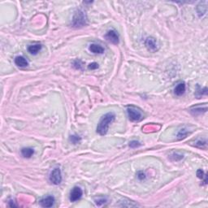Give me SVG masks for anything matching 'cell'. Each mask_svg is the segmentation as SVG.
I'll return each instance as SVG.
<instances>
[{"mask_svg": "<svg viewBox=\"0 0 208 208\" xmlns=\"http://www.w3.org/2000/svg\"><path fill=\"white\" fill-rule=\"evenodd\" d=\"M55 203V198L51 195L45 197L39 201L40 206L42 207H51Z\"/></svg>", "mask_w": 208, "mask_h": 208, "instance_id": "8", "label": "cell"}, {"mask_svg": "<svg viewBox=\"0 0 208 208\" xmlns=\"http://www.w3.org/2000/svg\"><path fill=\"white\" fill-rule=\"evenodd\" d=\"M185 92V82H180L177 85V86L174 89L175 95L177 96H181L184 95Z\"/></svg>", "mask_w": 208, "mask_h": 208, "instance_id": "10", "label": "cell"}, {"mask_svg": "<svg viewBox=\"0 0 208 208\" xmlns=\"http://www.w3.org/2000/svg\"><path fill=\"white\" fill-rule=\"evenodd\" d=\"M81 61L80 60H77V61H75L74 62V66H75V68H78V69H80L81 68V65L80 63Z\"/></svg>", "mask_w": 208, "mask_h": 208, "instance_id": "22", "label": "cell"}, {"mask_svg": "<svg viewBox=\"0 0 208 208\" xmlns=\"http://www.w3.org/2000/svg\"><path fill=\"white\" fill-rule=\"evenodd\" d=\"M88 68H89V69H91V70H95V69H97L99 68V64L97 63H90Z\"/></svg>", "mask_w": 208, "mask_h": 208, "instance_id": "21", "label": "cell"}, {"mask_svg": "<svg viewBox=\"0 0 208 208\" xmlns=\"http://www.w3.org/2000/svg\"><path fill=\"white\" fill-rule=\"evenodd\" d=\"M41 44H34V45H30L28 47V51L31 55H37L39 51H41Z\"/></svg>", "mask_w": 208, "mask_h": 208, "instance_id": "14", "label": "cell"}, {"mask_svg": "<svg viewBox=\"0 0 208 208\" xmlns=\"http://www.w3.org/2000/svg\"><path fill=\"white\" fill-rule=\"evenodd\" d=\"M141 143L139 142H137V141H132L131 142H129V146L131 148H137L138 146H140Z\"/></svg>", "mask_w": 208, "mask_h": 208, "instance_id": "19", "label": "cell"}, {"mask_svg": "<svg viewBox=\"0 0 208 208\" xmlns=\"http://www.w3.org/2000/svg\"><path fill=\"white\" fill-rule=\"evenodd\" d=\"M82 194H83L82 189H81L80 187L75 186L72 190H71L69 199H70L71 202H77L78 201L79 199H81Z\"/></svg>", "mask_w": 208, "mask_h": 208, "instance_id": "7", "label": "cell"}, {"mask_svg": "<svg viewBox=\"0 0 208 208\" xmlns=\"http://www.w3.org/2000/svg\"><path fill=\"white\" fill-rule=\"evenodd\" d=\"M90 51H91L94 54H102L104 52V48L102 46H100L99 44L93 43L90 45L89 47Z\"/></svg>", "mask_w": 208, "mask_h": 208, "instance_id": "11", "label": "cell"}, {"mask_svg": "<svg viewBox=\"0 0 208 208\" xmlns=\"http://www.w3.org/2000/svg\"><path fill=\"white\" fill-rule=\"evenodd\" d=\"M106 203V199H97V200H95V203H96V205L99 206H102V204Z\"/></svg>", "mask_w": 208, "mask_h": 208, "instance_id": "20", "label": "cell"}, {"mask_svg": "<svg viewBox=\"0 0 208 208\" xmlns=\"http://www.w3.org/2000/svg\"><path fill=\"white\" fill-rule=\"evenodd\" d=\"M13 202L14 201H12V200H11V201L9 202V206H17L16 204H15Z\"/></svg>", "mask_w": 208, "mask_h": 208, "instance_id": "24", "label": "cell"}, {"mask_svg": "<svg viewBox=\"0 0 208 208\" xmlns=\"http://www.w3.org/2000/svg\"><path fill=\"white\" fill-rule=\"evenodd\" d=\"M34 154V150L31 147H26V148H22L21 149V155L24 158H27L29 159L31 158Z\"/></svg>", "mask_w": 208, "mask_h": 208, "instance_id": "12", "label": "cell"}, {"mask_svg": "<svg viewBox=\"0 0 208 208\" xmlns=\"http://www.w3.org/2000/svg\"><path fill=\"white\" fill-rule=\"evenodd\" d=\"M195 146L199 147V148H204V149H206V140L197 141L196 143H195Z\"/></svg>", "mask_w": 208, "mask_h": 208, "instance_id": "16", "label": "cell"}, {"mask_svg": "<svg viewBox=\"0 0 208 208\" xmlns=\"http://www.w3.org/2000/svg\"><path fill=\"white\" fill-rule=\"evenodd\" d=\"M145 45L147 47L148 50L152 51V52H155L159 50L157 41L155 38H152V37H148L147 38L145 39Z\"/></svg>", "mask_w": 208, "mask_h": 208, "instance_id": "5", "label": "cell"}, {"mask_svg": "<svg viewBox=\"0 0 208 208\" xmlns=\"http://www.w3.org/2000/svg\"><path fill=\"white\" fill-rule=\"evenodd\" d=\"M50 181L52 183V184L56 185H59L62 181V174H61V170L59 168H55V169L51 172V175H50Z\"/></svg>", "mask_w": 208, "mask_h": 208, "instance_id": "4", "label": "cell"}, {"mask_svg": "<svg viewBox=\"0 0 208 208\" xmlns=\"http://www.w3.org/2000/svg\"><path fill=\"white\" fill-rule=\"evenodd\" d=\"M196 174H197V177H199V179L203 180L204 178V177H206V174L204 173V172L202 169H199V170H198V171H197Z\"/></svg>", "mask_w": 208, "mask_h": 208, "instance_id": "18", "label": "cell"}, {"mask_svg": "<svg viewBox=\"0 0 208 208\" xmlns=\"http://www.w3.org/2000/svg\"><path fill=\"white\" fill-rule=\"evenodd\" d=\"M206 110H207L206 106H205L204 107H203V106H194V107H192L190 109V112L194 116H197V115H200V114L206 112Z\"/></svg>", "mask_w": 208, "mask_h": 208, "instance_id": "13", "label": "cell"}, {"mask_svg": "<svg viewBox=\"0 0 208 208\" xmlns=\"http://www.w3.org/2000/svg\"><path fill=\"white\" fill-rule=\"evenodd\" d=\"M116 119V115L113 112H108L105 114L100 120L97 126V133L100 135H105L108 131L109 126Z\"/></svg>", "mask_w": 208, "mask_h": 208, "instance_id": "1", "label": "cell"}, {"mask_svg": "<svg viewBox=\"0 0 208 208\" xmlns=\"http://www.w3.org/2000/svg\"><path fill=\"white\" fill-rule=\"evenodd\" d=\"M127 113L129 120L132 122H140L144 118L142 111L139 107L135 106H127Z\"/></svg>", "mask_w": 208, "mask_h": 208, "instance_id": "2", "label": "cell"}, {"mask_svg": "<svg viewBox=\"0 0 208 208\" xmlns=\"http://www.w3.org/2000/svg\"><path fill=\"white\" fill-rule=\"evenodd\" d=\"M69 140H70L71 142L73 143V144H77V143L80 142L81 140V138L78 135H73L70 136Z\"/></svg>", "mask_w": 208, "mask_h": 208, "instance_id": "17", "label": "cell"}, {"mask_svg": "<svg viewBox=\"0 0 208 208\" xmlns=\"http://www.w3.org/2000/svg\"><path fill=\"white\" fill-rule=\"evenodd\" d=\"M105 38L107 41L113 44H118L119 41H120V37H119L118 33L115 29L109 30L105 35Z\"/></svg>", "mask_w": 208, "mask_h": 208, "instance_id": "6", "label": "cell"}, {"mask_svg": "<svg viewBox=\"0 0 208 208\" xmlns=\"http://www.w3.org/2000/svg\"><path fill=\"white\" fill-rule=\"evenodd\" d=\"M15 63L16 65L20 67V68H24L29 65V62L27 61V59L24 58V56H18L15 58Z\"/></svg>", "mask_w": 208, "mask_h": 208, "instance_id": "9", "label": "cell"}, {"mask_svg": "<svg viewBox=\"0 0 208 208\" xmlns=\"http://www.w3.org/2000/svg\"><path fill=\"white\" fill-rule=\"evenodd\" d=\"M138 178L140 180H142L145 178V174L143 172H138Z\"/></svg>", "mask_w": 208, "mask_h": 208, "instance_id": "23", "label": "cell"}, {"mask_svg": "<svg viewBox=\"0 0 208 208\" xmlns=\"http://www.w3.org/2000/svg\"><path fill=\"white\" fill-rule=\"evenodd\" d=\"M87 24V16L82 10H77L73 17L72 25L75 28H81Z\"/></svg>", "mask_w": 208, "mask_h": 208, "instance_id": "3", "label": "cell"}, {"mask_svg": "<svg viewBox=\"0 0 208 208\" xmlns=\"http://www.w3.org/2000/svg\"><path fill=\"white\" fill-rule=\"evenodd\" d=\"M188 131L185 128H182L181 130L179 131V133L177 134V138L179 140H181V139H184V138H186V136L188 135Z\"/></svg>", "mask_w": 208, "mask_h": 208, "instance_id": "15", "label": "cell"}]
</instances>
